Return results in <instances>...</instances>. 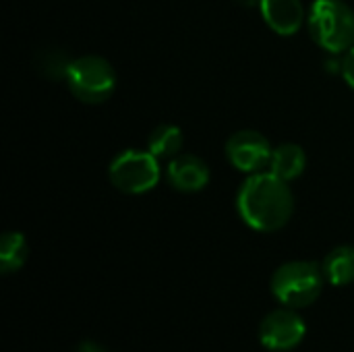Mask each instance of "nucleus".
Wrapping results in <instances>:
<instances>
[{
	"label": "nucleus",
	"mask_w": 354,
	"mask_h": 352,
	"mask_svg": "<svg viewBox=\"0 0 354 352\" xmlns=\"http://www.w3.org/2000/svg\"><path fill=\"white\" fill-rule=\"evenodd\" d=\"M236 210L249 228L257 232H276L290 222L295 214V195L288 180L261 170L243 180L236 193Z\"/></svg>",
	"instance_id": "1"
},
{
	"label": "nucleus",
	"mask_w": 354,
	"mask_h": 352,
	"mask_svg": "<svg viewBox=\"0 0 354 352\" xmlns=\"http://www.w3.org/2000/svg\"><path fill=\"white\" fill-rule=\"evenodd\" d=\"M326 284L322 266L307 259H295L282 263L270 282L272 295L282 307L303 309L313 305Z\"/></svg>",
	"instance_id": "2"
},
{
	"label": "nucleus",
	"mask_w": 354,
	"mask_h": 352,
	"mask_svg": "<svg viewBox=\"0 0 354 352\" xmlns=\"http://www.w3.org/2000/svg\"><path fill=\"white\" fill-rule=\"evenodd\" d=\"M307 25L313 39L330 54H344L354 46V10L344 0H315Z\"/></svg>",
	"instance_id": "3"
},
{
	"label": "nucleus",
	"mask_w": 354,
	"mask_h": 352,
	"mask_svg": "<svg viewBox=\"0 0 354 352\" xmlns=\"http://www.w3.org/2000/svg\"><path fill=\"white\" fill-rule=\"evenodd\" d=\"M64 79L71 93L85 104H100L108 100L116 89L114 66L97 54H83L73 58Z\"/></svg>",
	"instance_id": "4"
},
{
	"label": "nucleus",
	"mask_w": 354,
	"mask_h": 352,
	"mask_svg": "<svg viewBox=\"0 0 354 352\" xmlns=\"http://www.w3.org/2000/svg\"><path fill=\"white\" fill-rule=\"evenodd\" d=\"M108 176L118 191L141 195L160 183V160L149 149H124L110 162Z\"/></svg>",
	"instance_id": "5"
},
{
	"label": "nucleus",
	"mask_w": 354,
	"mask_h": 352,
	"mask_svg": "<svg viewBox=\"0 0 354 352\" xmlns=\"http://www.w3.org/2000/svg\"><path fill=\"white\" fill-rule=\"evenodd\" d=\"M307 336L305 319L290 307L268 313L259 324V342L272 352H288L297 349Z\"/></svg>",
	"instance_id": "6"
},
{
	"label": "nucleus",
	"mask_w": 354,
	"mask_h": 352,
	"mask_svg": "<svg viewBox=\"0 0 354 352\" xmlns=\"http://www.w3.org/2000/svg\"><path fill=\"white\" fill-rule=\"evenodd\" d=\"M272 145L266 139V135H261L259 131L253 129H243L236 131L234 135H230V139L226 141V158L228 162L247 174H255L261 172V168L270 166V158H272Z\"/></svg>",
	"instance_id": "7"
},
{
	"label": "nucleus",
	"mask_w": 354,
	"mask_h": 352,
	"mask_svg": "<svg viewBox=\"0 0 354 352\" xmlns=\"http://www.w3.org/2000/svg\"><path fill=\"white\" fill-rule=\"evenodd\" d=\"M166 178L172 189L183 193H197L207 187L209 183V166L195 154H178L168 160Z\"/></svg>",
	"instance_id": "8"
},
{
	"label": "nucleus",
	"mask_w": 354,
	"mask_h": 352,
	"mask_svg": "<svg viewBox=\"0 0 354 352\" xmlns=\"http://www.w3.org/2000/svg\"><path fill=\"white\" fill-rule=\"evenodd\" d=\"M259 10L263 21L278 35H295L307 21L301 0H261Z\"/></svg>",
	"instance_id": "9"
},
{
	"label": "nucleus",
	"mask_w": 354,
	"mask_h": 352,
	"mask_svg": "<svg viewBox=\"0 0 354 352\" xmlns=\"http://www.w3.org/2000/svg\"><path fill=\"white\" fill-rule=\"evenodd\" d=\"M307 166V156L305 149L297 143H282L278 147L272 149V158H270V172H274L276 176L284 178V180H295L303 174Z\"/></svg>",
	"instance_id": "10"
},
{
	"label": "nucleus",
	"mask_w": 354,
	"mask_h": 352,
	"mask_svg": "<svg viewBox=\"0 0 354 352\" xmlns=\"http://www.w3.org/2000/svg\"><path fill=\"white\" fill-rule=\"evenodd\" d=\"M326 282L332 286H348L354 282V245L332 249L322 263Z\"/></svg>",
	"instance_id": "11"
},
{
	"label": "nucleus",
	"mask_w": 354,
	"mask_h": 352,
	"mask_svg": "<svg viewBox=\"0 0 354 352\" xmlns=\"http://www.w3.org/2000/svg\"><path fill=\"white\" fill-rule=\"evenodd\" d=\"M147 149L158 160H172L183 149V131L176 124H158L147 137Z\"/></svg>",
	"instance_id": "12"
},
{
	"label": "nucleus",
	"mask_w": 354,
	"mask_h": 352,
	"mask_svg": "<svg viewBox=\"0 0 354 352\" xmlns=\"http://www.w3.org/2000/svg\"><path fill=\"white\" fill-rule=\"evenodd\" d=\"M29 255V245L21 232H4L0 239V272L4 276L19 272Z\"/></svg>",
	"instance_id": "13"
},
{
	"label": "nucleus",
	"mask_w": 354,
	"mask_h": 352,
	"mask_svg": "<svg viewBox=\"0 0 354 352\" xmlns=\"http://www.w3.org/2000/svg\"><path fill=\"white\" fill-rule=\"evenodd\" d=\"M71 60H73V58H66L62 50H48V52H44V54L37 58V66H39V71L46 73L48 77L60 79V77H66V71H68Z\"/></svg>",
	"instance_id": "14"
},
{
	"label": "nucleus",
	"mask_w": 354,
	"mask_h": 352,
	"mask_svg": "<svg viewBox=\"0 0 354 352\" xmlns=\"http://www.w3.org/2000/svg\"><path fill=\"white\" fill-rule=\"evenodd\" d=\"M340 75L354 89V46L342 54V71H340Z\"/></svg>",
	"instance_id": "15"
},
{
	"label": "nucleus",
	"mask_w": 354,
	"mask_h": 352,
	"mask_svg": "<svg viewBox=\"0 0 354 352\" xmlns=\"http://www.w3.org/2000/svg\"><path fill=\"white\" fill-rule=\"evenodd\" d=\"M77 352H106V349L100 346V344L93 342V340H85V342H81V344L77 346Z\"/></svg>",
	"instance_id": "16"
},
{
	"label": "nucleus",
	"mask_w": 354,
	"mask_h": 352,
	"mask_svg": "<svg viewBox=\"0 0 354 352\" xmlns=\"http://www.w3.org/2000/svg\"><path fill=\"white\" fill-rule=\"evenodd\" d=\"M236 2L243 6H259L261 4V0H236Z\"/></svg>",
	"instance_id": "17"
}]
</instances>
